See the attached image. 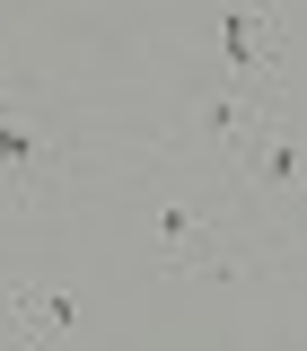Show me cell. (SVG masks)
Returning <instances> with one entry per match:
<instances>
[{
    "label": "cell",
    "instance_id": "cell-2",
    "mask_svg": "<svg viewBox=\"0 0 307 351\" xmlns=\"http://www.w3.org/2000/svg\"><path fill=\"white\" fill-rule=\"evenodd\" d=\"M140 237H149L158 272H193V281H237V272H246L228 219H219L202 193H184V184H158V193L140 202Z\"/></svg>",
    "mask_w": 307,
    "mask_h": 351
},
{
    "label": "cell",
    "instance_id": "cell-1",
    "mask_svg": "<svg viewBox=\"0 0 307 351\" xmlns=\"http://www.w3.org/2000/svg\"><path fill=\"white\" fill-rule=\"evenodd\" d=\"M79 184V132L44 106L18 71H0V211L9 219H44L71 202Z\"/></svg>",
    "mask_w": 307,
    "mask_h": 351
},
{
    "label": "cell",
    "instance_id": "cell-6",
    "mask_svg": "<svg viewBox=\"0 0 307 351\" xmlns=\"http://www.w3.org/2000/svg\"><path fill=\"white\" fill-rule=\"evenodd\" d=\"M71 316H79V299L62 281H9L0 290V351H53L71 334Z\"/></svg>",
    "mask_w": 307,
    "mask_h": 351
},
{
    "label": "cell",
    "instance_id": "cell-4",
    "mask_svg": "<svg viewBox=\"0 0 307 351\" xmlns=\"http://www.w3.org/2000/svg\"><path fill=\"white\" fill-rule=\"evenodd\" d=\"M255 211H307V114L281 97L272 106V123H263V141L246 149V167L228 176Z\"/></svg>",
    "mask_w": 307,
    "mask_h": 351
},
{
    "label": "cell",
    "instance_id": "cell-7",
    "mask_svg": "<svg viewBox=\"0 0 307 351\" xmlns=\"http://www.w3.org/2000/svg\"><path fill=\"white\" fill-rule=\"evenodd\" d=\"M246 351H272V343H246Z\"/></svg>",
    "mask_w": 307,
    "mask_h": 351
},
{
    "label": "cell",
    "instance_id": "cell-5",
    "mask_svg": "<svg viewBox=\"0 0 307 351\" xmlns=\"http://www.w3.org/2000/svg\"><path fill=\"white\" fill-rule=\"evenodd\" d=\"M281 62H290V18L281 9H211V71L219 80L281 97Z\"/></svg>",
    "mask_w": 307,
    "mask_h": 351
},
{
    "label": "cell",
    "instance_id": "cell-3",
    "mask_svg": "<svg viewBox=\"0 0 307 351\" xmlns=\"http://www.w3.org/2000/svg\"><path fill=\"white\" fill-rule=\"evenodd\" d=\"M272 106L281 97H263V88H237V80H193V97H184V123H175V158H202V167L237 176L246 167V149L263 141V123H272Z\"/></svg>",
    "mask_w": 307,
    "mask_h": 351
}]
</instances>
